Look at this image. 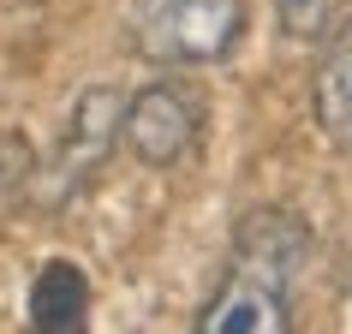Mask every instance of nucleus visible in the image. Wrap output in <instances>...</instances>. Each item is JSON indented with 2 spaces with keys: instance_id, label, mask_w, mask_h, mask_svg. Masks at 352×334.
Listing matches in <instances>:
<instances>
[{
  "instance_id": "1",
  "label": "nucleus",
  "mask_w": 352,
  "mask_h": 334,
  "mask_svg": "<svg viewBox=\"0 0 352 334\" xmlns=\"http://www.w3.org/2000/svg\"><path fill=\"white\" fill-rule=\"evenodd\" d=\"M311 227L293 209H251L191 334H293V280L311 263Z\"/></svg>"
},
{
  "instance_id": "7",
  "label": "nucleus",
  "mask_w": 352,
  "mask_h": 334,
  "mask_svg": "<svg viewBox=\"0 0 352 334\" xmlns=\"http://www.w3.org/2000/svg\"><path fill=\"white\" fill-rule=\"evenodd\" d=\"M275 12H280V30L298 42H311V36H329L334 24V0H275Z\"/></svg>"
},
{
  "instance_id": "6",
  "label": "nucleus",
  "mask_w": 352,
  "mask_h": 334,
  "mask_svg": "<svg viewBox=\"0 0 352 334\" xmlns=\"http://www.w3.org/2000/svg\"><path fill=\"white\" fill-rule=\"evenodd\" d=\"M90 329V280L66 257H54L30 287V334H84Z\"/></svg>"
},
{
  "instance_id": "4",
  "label": "nucleus",
  "mask_w": 352,
  "mask_h": 334,
  "mask_svg": "<svg viewBox=\"0 0 352 334\" xmlns=\"http://www.w3.org/2000/svg\"><path fill=\"white\" fill-rule=\"evenodd\" d=\"M120 90H108V84H96V90H84L72 102V113H66V131H60L54 144V162H48V197H72L84 179H90L96 167L108 162V149L120 144Z\"/></svg>"
},
{
  "instance_id": "2",
  "label": "nucleus",
  "mask_w": 352,
  "mask_h": 334,
  "mask_svg": "<svg viewBox=\"0 0 352 334\" xmlns=\"http://www.w3.org/2000/svg\"><path fill=\"white\" fill-rule=\"evenodd\" d=\"M251 6L245 0H138L131 12V48L149 66H215L239 48Z\"/></svg>"
},
{
  "instance_id": "3",
  "label": "nucleus",
  "mask_w": 352,
  "mask_h": 334,
  "mask_svg": "<svg viewBox=\"0 0 352 334\" xmlns=\"http://www.w3.org/2000/svg\"><path fill=\"white\" fill-rule=\"evenodd\" d=\"M120 137L144 167H173L204 137V96L179 78H155L120 108Z\"/></svg>"
},
{
  "instance_id": "9",
  "label": "nucleus",
  "mask_w": 352,
  "mask_h": 334,
  "mask_svg": "<svg viewBox=\"0 0 352 334\" xmlns=\"http://www.w3.org/2000/svg\"><path fill=\"white\" fill-rule=\"evenodd\" d=\"M346 257H352V251H346Z\"/></svg>"
},
{
  "instance_id": "5",
  "label": "nucleus",
  "mask_w": 352,
  "mask_h": 334,
  "mask_svg": "<svg viewBox=\"0 0 352 334\" xmlns=\"http://www.w3.org/2000/svg\"><path fill=\"white\" fill-rule=\"evenodd\" d=\"M311 108L316 126L340 155H352V19H340L322 36V60L311 78Z\"/></svg>"
},
{
  "instance_id": "8",
  "label": "nucleus",
  "mask_w": 352,
  "mask_h": 334,
  "mask_svg": "<svg viewBox=\"0 0 352 334\" xmlns=\"http://www.w3.org/2000/svg\"><path fill=\"white\" fill-rule=\"evenodd\" d=\"M30 173H36V162H30L24 137L0 131V203H12V197H19L24 186H30Z\"/></svg>"
}]
</instances>
